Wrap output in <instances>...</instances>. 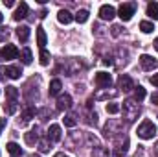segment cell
I'll list each match as a JSON object with an SVG mask.
<instances>
[{"label": "cell", "mask_w": 158, "mask_h": 157, "mask_svg": "<svg viewBox=\"0 0 158 157\" xmlns=\"http://www.w3.org/2000/svg\"><path fill=\"white\" fill-rule=\"evenodd\" d=\"M53 157H68V155H64V154H55Z\"/></svg>", "instance_id": "40"}, {"label": "cell", "mask_w": 158, "mask_h": 157, "mask_svg": "<svg viewBox=\"0 0 158 157\" xmlns=\"http://www.w3.org/2000/svg\"><path fill=\"white\" fill-rule=\"evenodd\" d=\"M2 19H4V15H2V13H0V22H2Z\"/></svg>", "instance_id": "42"}, {"label": "cell", "mask_w": 158, "mask_h": 157, "mask_svg": "<svg viewBox=\"0 0 158 157\" xmlns=\"http://www.w3.org/2000/svg\"><path fill=\"white\" fill-rule=\"evenodd\" d=\"M140 65H142L143 70H153V69H156L158 67V61L153 57V56L143 54V56H140Z\"/></svg>", "instance_id": "4"}, {"label": "cell", "mask_w": 158, "mask_h": 157, "mask_svg": "<svg viewBox=\"0 0 158 157\" xmlns=\"http://www.w3.org/2000/svg\"><path fill=\"white\" fill-rule=\"evenodd\" d=\"M39 61H40V65H42V67H46V65H50V54H48V52H46L44 48L40 50Z\"/></svg>", "instance_id": "30"}, {"label": "cell", "mask_w": 158, "mask_h": 157, "mask_svg": "<svg viewBox=\"0 0 158 157\" xmlns=\"http://www.w3.org/2000/svg\"><path fill=\"white\" fill-rule=\"evenodd\" d=\"M7 39H9V28L0 26V43H6Z\"/></svg>", "instance_id": "32"}, {"label": "cell", "mask_w": 158, "mask_h": 157, "mask_svg": "<svg viewBox=\"0 0 158 157\" xmlns=\"http://www.w3.org/2000/svg\"><path fill=\"white\" fill-rule=\"evenodd\" d=\"M155 135H156V126L151 120H143L140 124V128H138V137L143 139V141H147V139H153Z\"/></svg>", "instance_id": "2"}, {"label": "cell", "mask_w": 158, "mask_h": 157, "mask_svg": "<svg viewBox=\"0 0 158 157\" xmlns=\"http://www.w3.org/2000/svg\"><path fill=\"white\" fill-rule=\"evenodd\" d=\"M119 26H112V35H119Z\"/></svg>", "instance_id": "37"}, {"label": "cell", "mask_w": 158, "mask_h": 157, "mask_svg": "<svg viewBox=\"0 0 158 157\" xmlns=\"http://www.w3.org/2000/svg\"><path fill=\"white\" fill-rule=\"evenodd\" d=\"M33 117H35V109H33L31 105L24 107V111H22V118H24V122H30Z\"/></svg>", "instance_id": "22"}, {"label": "cell", "mask_w": 158, "mask_h": 157, "mask_svg": "<svg viewBox=\"0 0 158 157\" xmlns=\"http://www.w3.org/2000/svg\"><path fill=\"white\" fill-rule=\"evenodd\" d=\"M151 83H153L155 87H158V74H153V76H151Z\"/></svg>", "instance_id": "36"}, {"label": "cell", "mask_w": 158, "mask_h": 157, "mask_svg": "<svg viewBox=\"0 0 158 157\" xmlns=\"http://www.w3.org/2000/svg\"><path fill=\"white\" fill-rule=\"evenodd\" d=\"M0 131H2V128H0Z\"/></svg>", "instance_id": "45"}, {"label": "cell", "mask_w": 158, "mask_h": 157, "mask_svg": "<svg viewBox=\"0 0 158 157\" xmlns=\"http://www.w3.org/2000/svg\"><path fill=\"white\" fill-rule=\"evenodd\" d=\"M37 44L40 46V50L46 44V32H44V28H37Z\"/></svg>", "instance_id": "21"}, {"label": "cell", "mask_w": 158, "mask_h": 157, "mask_svg": "<svg viewBox=\"0 0 158 157\" xmlns=\"http://www.w3.org/2000/svg\"><path fill=\"white\" fill-rule=\"evenodd\" d=\"M6 96H7L9 100H17V96H19V89H17V87H13V85L6 87Z\"/></svg>", "instance_id": "23"}, {"label": "cell", "mask_w": 158, "mask_h": 157, "mask_svg": "<svg viewBox=\"0 0 158 157\" xmlns=\"http://www.w3.org/2000/svg\"><path fill=\"white\" fill-rule=\"evenodd\" d=\"M155 48H156V52H158V39H155Z\"/></svg>", "instance_id": "41"}, {"label": "cell", "mask_w": 158, "mask_h": 157, "mask_svg": "<svg viewBox=\"0 0 158 157\" xmlns=\"http://www.w3.org/2000/svg\"><path fill=\"white\" fill-rule=\"evenodd\" d=\"M6 72H7V78H11V79H19V78H20V74H22V70H20L17 65L6 67Z\"/></svg>", "instance_id": "17"}, {"label": "cell", "mask_w": 158, "mask_h": 157, "mask_svg": "<svg viewBox=\"0 0 158 157\" xmlns=\"http://www.w3.org/2000/svg\"><path fill=\"white\" fill-rule=\"evenodd\" d=\"M50 148H52V142H50V139L46 137V139H42L39 141V150L42 154H46V152H50Z\"/></svg>", "instance_id": "26"}, {"label": "cell", "mask_w": 158, "mask_h": 157, "mask_svg": "<svg viewBox=\"0 0 158 157\" xmlns=\"http://www.w3.org/2000/svg\"><path fill=\"white\" fill-rule=\"evenodd\" d=\"M140 30H142L143 34H151V32L155 30V26H153V22H149V20H142V22H140Z\"/></svg>", "instance_id": "27"}, {"label": "cell", "mask_w": 158, "mask_h": 157, "mask_svg": "<svg viewBox=\"0 0 158 157\" xmlns=\"http://www.w3.org/2000/svg\"><path fill=\"white\" fill-rule=\"evenodd\" d=\"M105 109H107V113H109V115H116V113H119V109H121V107H119V104H116V102H110V104H107V107H105Z\"/></svg>", "instance_id": "29"}, {"label": "cell", "mask_w": 158, "mask_h": 157, "mask_svg": "<svg viewBox=\"0 0 158 157\" xmlns=\"http://www.w3.org/2000/svg\"><path fill=\"white\" fill-rule=\"evenodd\" d=\"M6 150L11 154V155H22V150H20V146L17 144V142H7V146H6Z\"/></svg>", "instance_id": "19"}, {"label": "cell", "mask_w": 158, "mask_h": 157, "mask_svg": "<svg viewBox=\"0 0 158 157\" xmlns=\"http://www.w3.org/2000/svg\"><path fill=\"white\" fill-rule=\"evenodd\" d=\"M50 141H53V142H57V141H61V126L59 124H52L50 126V129H48V135H46Z\"/></svg>", "instance_id": "12"}, {"label": "cell", "mask_w": 158, "mask_h": 157, "mask_svg": "<svg viewBox=\"0 0 158 157\" xmlns=\"http://www.w3.org/2000/svg\"><path fill=\"white\" fill-rule=\"evenodd\" d=\"M4 111H6L7 115H13V113L17 111V102H15V100H9L7 104H4Z\"/></svg>", "instance_id": "28"}, {"label": "cell", "mask_w": 158, "mask_h": 157, "mask_svg": "<svg viewBox=\"0 0 158 157\" xmlns=\"http://www.w3.org/2000/svg\"><path fill=\"white\" fill-rule=\"evenodd\" d=\"M94 157H109V152L105 148H96L94 150Z\"/></svg>", "instance_id": "33"}, {"label": "cell", "mask_w": 158, "mask_h": 157, "mask_svg": "<svg viewBox=\"0 0 158 157\" xmlns=\"http://www.w3.org/2000/svg\"><path fill=\"white\" fill-rule=\"evenodd\" d=\"M147 15H149L151 19H155V20L158 19V4L156 2H149V4H147Z\"/></svg>", "instance_id": "20"}, {"label": "cell", "mask_w": 158, "mask_h": 157, "mask_svg": "<svg viewBox=\"0 0 158 157\" xmlns=\"http://www.w3.org/2000/svg\"><path fill=\"white\" fill-rule=\"evenodd\" d=\"M118 83H119V89L123 91V92H129V91H132L134 89V83H132V79L129 78L127 74H121L118 79Z\"/></svg>", "instance_id": "9"}, {"label": "cell", "mask_w": 158, "mask_h": 157, "mask_svg": "<svg viewBox=\"0 0 158 157\" xmlns=\"http://www.w3.org/2000/svg\"><path fill=\"white\" fill-rule=\"evenodd\" d=\"M19 57H20L22 65H31V61H33V56H31V50L30 48H22L19 52Z\"/></svg>", "instance_id": "14"}, {"label": "cell", "mask_w": 158, "mask_h": 157, "mask_svg": "<svg viewBox=\"0 0 158 157\" xmlns=\"http://www.w3.org/2000/svg\"><path fill=\"white\" fill-rule=\"evenodd\" d=\"M28 11H30V9H28V4H26V2H20L19 7H17L15 13H13V19H15V20H22V19H26V17H28Z\"/></svg>", "instance_id": "10"}, {"label": "cell", "mask_w": 158, "mask_h": 157, "mask_svg": "<svg viewBox=\"0 0 158 157\" xmlns=\"http://www.w3.org/2000/svg\"><path fill=\"white\" fill-rule=\"evenodd\" d=\"M17 37L20 39V43H26V41L30 39V28H28V26L17 28Z\"/></svg>", "instance_id": "18"}, {"label": "cell", "mask_w": 158, "mask_h": 157, "mask_svg": "<svg viewBox=\"0 0 158 157\" xmlns=\"http://www.w3.org/2000/svg\"><path fill=\"white\" fill-rule=\"evenodd\" d=\"M31 157H40V155H31Z\"/></svg>", "instance_id": "44"}, {"label": "cell", "mask_w": 158, "mask_h": 157, "mask_svg": "<svg viewBox=\"0 0 158 157\" xmlns=\"http://www.w3.org/2000/svg\"><path fill=\"white\" fill-rule=\"evenodd\" d=\"M99 17H101L103 20H112V19L116 17V9H114L112 6L105 4V6H101V7H99Z\"/></svg>", "instance_id": "7"}, {"label": "cell", "mask_w": 158, "mask_h": 157, "mask_svg": "<svg viewBox=\"0 0 158 157\" xmlns=\"http://www.w3.org/2000/svg\"><path fill=\"white\" fill-rule=\"evenodd\" d=\"M156 155H158V144H156Z\"/></svg>", "instance_id": "43"}, {"label": "cell", "mask_w": 158, "mask_h": 157, "mask_svg": "<svg viewBox=\"0 0 158 157\" xmlns=\"http://www.w3.org/2000/svg\"><path fill=\"white\" fill-rule=\"evenodd\" d=\"M127 150H129V137H123V139H121V142L116 144L114 155H116V157H123L125 154H127Z\"/></svg>", "instance_id": "11"}, {"label": "cell", "mask_w": 158, "mask_h": 157, "mask_svg": "<svg viewBox=\"0 0 158 157\" xmlns=\"http://www.w3.org/2000/svg\"><path fill=\"white\" fill-rule=\"evenodd\" d=\"M72 19H74V17H72V13H70V11H66V9H61V11L57 13V20H59L61 24H70V22H72Z\"/></svg>", "instance_id": "16"}, {"label": "cell", "mask_w": 158, "mask_h": 157, "mask_svg": "<svg viewBox=\"0 0 158 157\" xmlns=\"http://www.w3.org/2000/svg\"><path fill=\"white\" fill-rule=\"evenodd\" d=\"M4 4H6V7H11V6H15V2H13V0H4Z\"/></svg>", "instance_id": "38"}, {"label": "cell", "mask_w": 158, "mask_h": 157, "mask_svg": "<svg viewBox=\"0 0 158 157\" xmlns=\"http://www.w3.org/2000/svg\"><path fill=\"white\" fill-rule=\"evenodd\" d=\"M96 85L99 87V89H107V87H110V83H112V78H110V74L109 72H98L96 74Z\"/></svg>", "instance_id": "5"}, {"label": "cell", "mask_w": 158, "mask_h": 157, "mask_svg": "<svg viewBox=\"0 0 158 157\" xmlns=\"http://www.w3.org/2000/svg\"><path fill=\"white\" fill-rule=\"evenodd\" d=\"M134 11H136V4H134V2H127V4H121V6H119L118 15H119V19H121L123 22H127V20L132 19Z\"/></svg>", "instance_id": "3"}, {"label": "cell", "mask_w": 158, "mask_h": 157, "mask_svg": "<svg viewBox=\"0 0 158 157\" xmlns=\"http://www.w3.org/2000/svg\"><path fill=\"white\" fill-rule=\"evenodd\" d=\"M143 98H145V89H143L142 85L134 87V100H136V102H142Z\"/></svg>", "instance_id": "24"}, {"label": "cell", "mask_w": 158, "mask_h": 157, "mask_svg": "<svg viewBox=\"0 0 158 157\" xmlns=\"http://www.w3.org/2000/svg\"><path fill=\"white\" fill-rule=\"evenodd\" d=\"M7 78V72H6V67H0V81H6Z\"/></svg>", "instance_id": "35"}, {"label": "cell", "mask_w": 158, "mask_h": 157, "mask_svg": "<svg viewBox=\"0 0 158 157\" xmlns=\"http://www.w3.org/2000/svg\"><path fill=\"white\" fill-rule=\"evenodd\" d=\"M140 115V105H138V102L136 100H125L123 102V118L131 124V122H134L136 118Z\"/></svg>", "instance_id": "1"}, {"label": "cell", "mask_w": 158, "mask_h": 157, "mask_svg": "<svg viewBox=\"0 0 158 157\" xmlns=\"http://www.w3.org/2000/svg\"><path fill=\"white\" fill-rule=\"evenodd\" d=\"M72 107V96L70 94H59V98H57V109L59 111H64V109H70Z\"/></svg>", "instance_id": "8"}, {"label": "cell", "mask_w": 158, "mask_h": 157, "mask_svg": "<svg viewBox=\"0 0 158 157\" xmlns=\"http://www.w3.org/2000/svg\"><path fill=\"white\" fill-rule=\"evenodd\" d=\"M76 124H77L76 115H66V117H64V126H66V128H74Z\"/></svg>", "instance_id": "31"}, {"label": "cell", "mask_w": 158, "mask_h": 157, "mask_svg": "<svg viewBox=\"0 0 158 157\" xmlns=\"http://www.w3.org/2000/svg\"><path fill=\"white\" fill-rule=\"evenodd\" d=\"M74 19L77 20L79 24L86 22V20H88V11H86V9H79L77 13H76V17H74Z\"/></svg>", "instance_id": "25"}, {"label": "cell", "mask_w": 158, "mask_h": 157, "mask_svg": "<svg viewBox=\"0 0 158 157\" xmlns=\"http://www.w3.org/2000/svg\"><path fill=\"white\" fill-rule=\"evenodd\" d=\"M151 102H153V104H158V92H155V94L151 96Z\"/></svg>", "instance_id": "39"}, {"label": "cell", "mask_w": 158, "mask_h": 157, "mask_svg": "<svg viewBox=\"0 0 158 157\" xmlns=\"http://www.w3.org/2000/svg\"><path fill=\"white\" fill-rule=\"evenodd\" d=\"M61 89H63L61 79H52V81H50V89H48V92H50V96H59V94H61Z\"/></svg>", "instance_id": "13"}, {"label": "cell", "mask_w": 158, "mask_h": 157, "mask_svg": "<svg viewBox=\"0 0 158 157\" xmlns=\"http://www.w3.org/2000/svg\"><path fill=\"white\" fill-rule=\"evenodd\" d=\"M88 124H94V126L98 124V115H96V113H90V115H88Z\"/></svg>", "instance_id": "34"}, {"label": "cell", "mask_w": 158, "mask_h": 157, "mask_svg": "<svg viewBox=\"0 0 158 157\" xmlns=\"http://www.w3.org/2000/svg\"><path fill=\"white\" fill-rule=\"evenodd\" d=\"M17 57H19V50L13 44H6L0 50V59H17Z\"/></svg>", "instance_id": "6"}, {"label": "cell", "mask_w": 158, "mask_h": 157, "mask_svg": "<svg viewBox=\"0 0 158 157\" xmlns=\"http://www.w3.org/2000/svg\"><path fill=\"white\" fill-rule=\"evenodd\" d=\"M24 141H26V144H30V146L37 144V142H39V133H37V128H35V129H31V131H28V133H24Z\"/></svg>", "instance_id": "15"}]
</instances>
